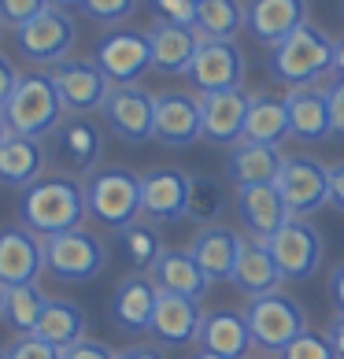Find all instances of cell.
<instances>
[{"mask_svg": "<svg viewBox=\"0 0 344 359\" xmlns=\"http://www.w3.org/2000/svg\"><path fill=\"white\" fill-rule=\"evenodd\" d=\"M85 215V185L74 175H63V170H45L34 185H26L19 193V219L37 237L78 230Z\"/></svg>", "mask_w": 344, "mask_h": 359, "instance_id": "cell-1", "label": "cell"}, {"mask_svg": "<svg viewBox=\"0 0 344 359\" xmlns=\"http://www.w3.org/2000/svg\"><path fill=\"white\" fill-rule=\"evenodd\" d=\"M4 118L11 126V134L19 137H34V141H48V134L56 130L63 118V100H60V89L52 82L48 71H30V74H19L15 89L4 108Z\"/></svg>", "mask_w": 344, "mask_h": 359, "instance_id": "cell-2", "label": "cell"}, {"mask_svg": "<svg viewBox=\"0 0 344 359\" xmlns=\"http://www.w3.org/2000/svg\"><path fill=\"white\" fill-rule=\"evenodd\" d=\"M333 52H337V41L322 26L303 22L300 30H293L285 41H277L270 48L267 63L277 82L296 89V86H315L326 71H333Z\"/></svg>", "mask_w": 344, "mask_h": 359, "instance_id": "cell-3", "label": "cell"}, {"mask_svg": "<svg viewBox=\"0 0 344 359\" xmlns=\"http://www.w3.org/2000/svg\"><path fill=\"white\" fill-rule=\"evenodd\" d=\"M85 208L89 219H97L108 230H123V226L141 219V175L126 167H97L85 175Z\"/></svg>", "mask_w": 344, "mask_h": 359, "instance_id": "cell-4", "label": "cell"}, {"mask_svg": "<svg viewBox=\"0 0 344 359\" xmlns=\"http://www.w3.org/2000/svg\"><path fill=\"white\" fill-rule=\"evenodd\" d=\"M104 267H108V245L85 226L45 237V271L60 282L82 285L100 278Z\"/></svg>", "mask_w": 344, "mask_h": 359, "instance_id": "cell-5", "label": "cell"}, {"mask_svg": "<svg viewBox=\"0 0 344 359\" xmlns=\"http://www.w3.org/2000/svg\"><path fill=\"white\" fill-rule=\"evenodd\" d=\"M104 156V126L92 115H67L48 134V163L63 175H92Z\"/></svg>", "mask_w": 344, "mask_h": 359, "instance_id": "cell-6", "label": "cell"}, {"mask_svg": "<svg viewBox=\"0 0 344 359\" xmlns=\"http://www.w3.org/2000/svg\"><path fill=\"white\" fill-rule=\"evenodd\" d=\"M245 318H248V330H252V341L267 352H282L289 341H296L303 330H308V311H303V304L296 297H289L285 289L248 300Z\"/></svg>", "mask_w": 344, "mask_h": 359, "instance_id": "cell-7", "label": "cell"}, {"mask_svg": "<svg viewBox=\"0 0 344 359\" xmlns=\"http://www.w3.org/2000/svg\"><path fill=\"white\" fill-rule=\"evenodd\" d=\"M78 41V26L67 15V8H45L37 19H30L26 26L15 30V45L30 63H45L52 71L56 63L71 60V48Z\"/></svg>", "mask_w": 344, "mask_h": 359, "instance_id": "cell-8", "label": "cell"}, {"mask_svg": "<svg viewBox=\"0 0 344 359\" xmlns=\"http://www.w3.org/2000/svg\"><path fill=\"white\" fill-rule=\"evenodd\" d=\"M277 193L293 219H308L319 208L329 204V167L315 156H285L282 175H277Z\"/></svg>", "mask_w": 344, "mask_h": 359, "instance_id": "cell-9", "label": "cell"}, {"mask_svg": "<svg viewBox=\"0 0 344 359\" xmlns=\"http://www.w3.org/2000/svg\"><path fill=\"white\" fill-rule=\"evenodd\" d=\"M104 123L108 130L126 141V144H141V141H152L156 137V93L134 86H115L104 100Z\"/></svg>", "mask_w": 344, "mask_h": 359, "instance_id": "cell-10", "label": "cell"}, {"mask_svg": "<svg viewBox=\"0 0 344 359\" xmlns=\"http://www.w3.org/2000/svg\"><path fill=\"white\" fill-rule=\"evenodd\" d=\"M267 248L285 282H303L322 263V233L308 219H289L282 230L267 237Z\"/></svg>", "mask_w": 344, "mask_h": 359, "instance_id": "cell-11", "label": "cell"}, {"mask_svg": "<svg viewBox=\"0 0 344 359\" xmlns=\"http://www.w3.org/2000/svg\"><path fill=\"white\" fill-rule=\"evenodd\" d=\"M48 74H52V82H56V89H60L63 108H67L71 115H92V111H100L104 100H108V93L115 89L111 78L97 67V60L71 56V60L56 63Z\"/></svg>", "mask_w": 344, "mask_h": 359, "instance_id": "cell-12", "label": "cell"}, {"mask_svg": "<svg viewBox=\"0 0 344 359\" xmlns=\"http://www.w3.org/2000/svg\"><path fill=\"white\" fill-rule=\"evenodd\" d=\"M189 189L193 175L181 167H156L141 175V215L152 226H170L189 215Z\"/></svg>", "mask_w": 344, "mask_h": 359, "instance_id": "cell-13", "label": "cell"}, {"mask_svg": "<svg viewBox=\"0 0 344 359\" xmlns=\"http://www.w3.org/2000/svg\"><path fill=\"white\" fill-rule=\"evenodd\" d=\"M92 60H97V67L108 74L115 86H134L137 78L152 67L149 34L118 26V30L104 34L100 41H97V48H92Z\"/></svg>", "mask_w": 344, "mask_h": 359, "instance_id": "cell-14", "label": "cell"}, {"mask_svg": "<svg viewBox=\"0 0 344 359\" xmlns=\"http://www.w3.org/2000/svg\"><path fill=\"white\" fill-rule=\"evenodd\" d=\"M185 78L196 86V93L241 89V82H245V52L237 48V41H200Z\"/></svg>", "mask_w": 344, "mask_h": 359, "instance_id": "cell-15", "label": "cell"}, {"mask_svg": "<svg viewBox=\"0 0 344 359\" xmlns=\"http://www.w3.org/2000/svg\"><path fill=\"white\" fill-rule=\"evenodd\" d=\"M45 274V237L30 226H0V285H30Z\"/></svg>", "mask_w": 344, "mask_h": 359, "instance_id": "cell-16", "label": "cell"}, {"mask_svg": "<svg viewBox=\"0 0 344 359\" xmlns=\"http://www.w3.org/2000/svg\"><path fill=\"white\" fill-rule=\"evenodd\" d=\"M200 137H204L200 97L181 89L156 93V141H163L167 149H189Z\"/></svg>", "mask_w": 344, "mask_h": 359, "instance_id": "cell-17", "label": "cell"}, {"mask_svg": "<svg viewBox=\"0 0 344 359\" xmlns=\"http://www.w3.org/2000/svg\"><path fill=\"white\" fill-rule=\"evenodd\" d=\"M248 97L245 89H226V93H200V123H204V137L211 144H226L233 149L245 137V123H248Z\"/></svg>", "mask_w": 344, "mask_h": 359, "instance_id": "cell-18", "label": "cell"}, {"mask_svg": "<svg viewBox=\"0 0 344 359\" xmlns=\"http://www.w3.org/2000/svg\"><path fill=\"white\" fill-rule=\"evenodd\" d=\"M156 300H160V285L152 282V274L130 271L111 297V323L123 334H144L152 326Z\"/></svg>", "mask_w": 344, "mask_h": 359, "instance_id": "cell-19", "label": "cell"}, {"mask_svg": "<svg viewBox=\"0 0 344 359\" xmlns=\"http://www.w3.org/2000/svg\"><path fill=\"white\" fill-rule=\"evenodd\" d=\"M200 323H204L200 300L178 297V292H160L149 334L160 341V344H170V348H185V344H193L196 337H200Z\"/></svg>", "mask_w": 344, "mask_h": 359, "instance_id": "cell-20", "label": "cell"}, {"mask_svg": "<svg viewBox=\"0 0 344 359\" xmlns=\"http://www.w3.org/2000/svg\"><path fill=\"white\" fill-rule=\"evenodd\" d=\"M237 215H241L248 237H256V241H267L293 219L277 185H237Z\"/></svg>", "mask_w": 344, "mask_h": 359, "instance_id": "cell-21", "label": "cell"}, {"mask_svg": "<svg viewBox=\"0 0 344 359\" xmlns=\"http://www.w3.org/2000/svg\"><path fill=\"white\" fill-rule=\"evenodd\" d=\"M196 344L215 355H226V359H248V352L256 348L252 341V330H248V318L241 308H215V311H204V323H200V337Z\"/></svg>", "mask_w": 344, "mask_h": 359, "instance_id": "cell-22", "label": "cell"}, {"mask_svg": "<svg viewBox=\"0 0 344 359\" xmlns=\"http://www.w3.org/2000/svg\"><path fill=\"white\" fill-rule=\"evenodd\" d=\"M308 22V0H248L245 4V26L256 41L277 45L293 30Z\"/></svg>", "mask_w": 344, "mask_h": 359, "instance_id": "cell-23", "label": "cell"}, {"mask_svg": "<svg viewBox=\"0 0 344 359\" xmlns=\"http://www.w3.org/2000/svg\"><path fill=\"white\" fill-rule=\"evenodd\" d=\"M144 34H149V48H152V71H160V74H185L189 71L196 48H200V34L193 26L156 19Z\"/></svg>", "mask_w": 344, "mask_h": 359, "instance_id": "cell-24", "label": "cell"}, {"mask_svg": "<svg viewBox=\"0 0 344 359\" xmlns=\"http://www.w3.org/2000/svg\"><path fill=\"white\" fill-rule=\"evenodd\" d=\"M241 241L245 237L237 230H230V226H222V222H211L193 237L189 252L196 256L200 271L211 278V282H230L233 267H237V256H241Z\"/></svg>", "mask_w": 344, "mask_h": 359, "instance_id": "cell-25", "label": "cell"}, {"mask_svg": "<svg viewBox=\"0 0 344 359\" xmlns=\"http://www.w3.org/2000/svg\"><path fill=\"white\" fill-rule=\"evenodd\" d=\"M289 108V134L300 141H326L333 137V123H329V97L319 86H296L285 93Z\"/></svg>", "mask_w": 344, "mask_h": 359, "instance_id": "cell-26", "label": "cell"}, {"mask_svg": "<svg viewBox=\"0 0 344 359\" xmlns=\"http://www.w3.org/2000/svg\"><path fill=\"white\" fill-rule=\"evenodd\" d=\"M230 282L245 292L248 300L256 297H267V292H277L285 285L282 271L270 256L267 241H256V237H245L241 241V256H237V267H233V278Z\"/></svg>", "mask_w": 344, "mask_h": 359, "instance_id": "cell-27", "label": "cell"}, {"mask_svg": "<svg viewBox=\"0 0 344 359\" xmlns=\"http://www.w3.org/2000/svg\"><path fill=\"white\" fill-rule=\"evenodd\" d=\"M282 163H285L282 144L237 141L226 156V175L237 185H274L282 175Z\"/></svg>", "mask_w": 344, "mask_h": 359, "instance_id": "cell-28", "label": "cell"}, {"mask_svg": "<svg viewBox=\"0 0 344 359\" xmlns=\"http://www.w3.org/2000/svg\"><path fill=\"white\" fill-rule=\"evenodd\" d=\"M152 282L160 285V292H178V297H189V300H200L211 278L200 271V263L189 248H163V256L152 263Z\"/></svg>", "mask_w": 344, "mask_h": 359, "instance_id": "cell-29", "label": "cell"}, {"mask_svg": "<svg viewBox=\"0 0 344 359\" xmlns=\"http://www.w3.org/2000/svg\"><path fill=\"white\" fill-rule=\"evenodd\" d=\"M45 163H48V144L45 141L11 134L0 144V185H11V189L22 193L26 185H34L45 175Z\"/></svg>", "mask_w": 344, "mask_h": 359, "instance_id": "cell-30", "label": "cell"}, {"mask_svg": "<svg viewBox=\"0 0 344 359\" xmlns=\"http://www.w3.org/2000/svg\"><path fill=\"white\" fill-rule=\"evenodd\" d=\"M289 137V108L285 97L274 93H256L248 104V123L241 141H259V144H282Z\"/></svg>", "mask_w": 344, "mask_h": 359, "instance_id": "cell-31", "label": "cell"}, {"mask_svg": "<svg viewBox=\"0 0 344 359\" xmlns=\"http://www.w3.org/2000/svg\"><path fill=\"white\" fill-rule=\"evenodd\" d=\"M34 337L56 344V348H71V344H78L85 337V311L74 300H48Z\"/></svg>", "mask_w": 344, "mask_h": 359, "instance_id": "cell-32", "label": "cell"}, {"mask_svg": "<svg viewBox=\"0 0 344 359\" xmlns=\"http://www.w3.org/2000/svg\"><path fill=\"white\" fill-rule=\"evenodd\" d=\"M48 300L52 297L37 282L11 285V289H4V311H0V318H4L19 337H26V334H34V330H37V323H41V315L48 308Z\"/></svg>", "mask_w": 344, "mask_h": 359, "instance_id": "cell-33", "label": "cell"}, {"mask_svg": "<svg viewBox=\"0 0 344 359\" xmlns=\"http://www.w3.org/2000/svg\"><path fill=\"white\" fill-rule=\"evenodd\" d=\"M115 252L123 256L134 271H152V263L163 256V237L152 222H130L123 230H115Z\"/></svg>", "mask_w": 344, "mask_h": 359, "instance_id": "cell-34", "label": "cell"}, {"mask_svg": "<svg viewBox=\"0 0 344 359\" xmlns=\"http://www.w3.org/2000/svg\"><path fill=\"white\" fill-rule=\"evenodd\" d=\"M196 34L200 41H233L245 30V4L241 0H204L196 8Z\"/></svg>", "mask_w": 344, "mask_h": 359, "instance_id": "cell-35", "label": "cell"}, {"mask_svg": "<svg viewBox=\"0 0 344 359\" xmlns=\"http://www.w3.org/2000/svg\"><path fill=\"white\" fill-rule=\"evenodd\" d=\"M226 185H222L215 175H196L193 178V189H189V215L185 219H193V222H219L222 219V211H226Z\"/></svg>", "mask_w": 344, "mask_h": 359, "instance_id": "cell-36", "label": "cell"}, {"mask_svg": "<svg viewBox=\"0 0 344 359\" xmlns=\"http://www.w3.org/2000/svg\"><path fill=\"white\" fill-rule=\"evenodd\" d=\"M277 359H337L333 344H329L326 334H315V330H303L296 341H289Z\"/></svg>", "mask_w": 344, "mask_h": 359, "instance_id": "cell-37", "label": "cell"}, {"mask_svg": "<svg viewBox=\"0 0 344 359\" xmlns=\"http://www.w3.org/2000/svg\"><path fill=\"white\" fill-rule=\"evenodd\" d=\"M141 0H82V8L89 19H97V22H108V26H118V22H126L130 15L137 11Z\"/></svg>", "mask_w": 344, "mask_h": 359, "instance_id": "cell-38", "label": "cell"}, {"mask_svg": "<svg viewBox=\"0 0 344 359\" xmlns=\"http://www.w3.org/2000/svg\"><path fill=\"white\" fill-rule=\"evenodd\" d=\"M4 352H8V359H63V348H56V344H48L34 334L19 337L15 344H8Z\"/></svg>", "mask_w": 344, "mask_h": 359, "instance_id": "cell-39", "label": "cell"}, {"mask_svg": "<svg viewBox=\"0 0 344 359\" xmlns=\"http://www.w3.org/2000/svg\"><path fill=\"white\" fill-rule=\"evenodd\" d=\"M45 8H48V0H0V19H4V26L19 30V26L41 15Z\"/></svg>", "mask_w": 344, "mask_h": 359, "instance_id": "cell-40", "label": "cell"}, {"mask_svg": "<svg viewBox=\"0 0 344 359\" xmlns=\"http://www.w3.org/2000/svg\"><path fill=\"white\" fill-rule=\"evenodd\" d=\"M156 15L163 22H178V26H196V0H152Z\"/></svg>", "mask_w": 344, "mask_h": 359, "instance_id": "cell-41", "label": "cell"}, {"mask_svg": "<svg viewBox=\"0 0 344 359\" xmlns=\"http://www.w3.org/2000/svg\"><path fill=\"white\" fill-rule=\"evenodd\" d=\"M63 359H115V352L108 344L92 341V337H82L78 344H71V348H63Z\"/></svg>", "mask_w": 344, "mask_h": 359, "instance_id": "cell-42", "label": "cell"}, {"mask_svg": "<svg viewBox=\"0 0 344 359\" xmlns=\"http://www.w3.org/2000/svg\"><path fill=\"white\" fill-rule=\"evenodd\" d=\"M329 97V123H333V134L344 137V82H333L326 89Z\"/></svg>", "mask_w": 344, "mask_h": 359, "instance_id": "cell-43", "label": "cell"}, {"mask_svg": "<svg viewBox=\"0 0 344 359\" xmlns=\"http://www.w3.org/2000/svg\"><path fill=\"white\" fill-rule=\"evenodd\" d=\"M15 82H19V71H15V63H11L4 52H0V108L8 104V97H11V89H15Z\"/></svg>", "mask_w": 344, "mask_h": 359, "instance_id": "cell-44", "label": "cell"}, {"mask_svg": "<svg viewBox=\"0 0 344 359\" xmlns=\"http://www.w3.org/2000/svg\"><path fill=\"white\" fill-rule=\"evenodd\" d=\"M329 304H333V311L344 315V263H337L333 271H329Z\"/></svg>", "mask_w": 344, "mask_h": 359, "instance_id": "cell-45", "label": "cell"}, {"mask_svg": "<svg viewBox=\"0 0 344 359\" xmlns=\"http://www.w3.org/2000/svg\"><path fill=\"white\" fill-rule=\"evenodd\" d=\"M329 204L337 211H344V159L329 167Z\"/></svg>", "mask_w": 344, "mask_h": 359, "instance_id": "cell-46", "label": "cell"}, {"mask_svg": "<svg viewBox=\"0 0 344 359\" xmlns=\"http://www.w3.org/2000/svg\"><path fill=\"white\" fill-rule=\"evenodd\" d=\"M115 359H163V352L152 348V344H134V348L115 352Z\"/></svg>", "mask_w": 344, "mask_h": 359, "instance_id": "cell-47", "label": "cell"}, {"mask_svg": "<svg viewBox=\"0 0 344 359\" xmlns=\"http://www.w3.org/2000/svg\"><path fill=\"white\" fill-rule=\"evenodd\" d=\"M326 337H329V344H333V352H337V359H344V315H337L333 323H329V330H326Z\"/></svg>", "mask_w": 344, "mask_h": 359, "instance_id": "cell-48", "label": "cell"}, {"mask_svg": "<svg viewBox=\"0 0 344 359\" xmlns=\"http://www.w3.org/2000/svg\"><path fill=\"white\" fill-rule=\"evenodd\" d=\"M333 74L337 82H344V41H337V52H333Z\"/></svg>", "mask_w": 344, "mask_h": 359, "instance_id": "cell-49", "label": "cell"}, {"mask_svg": "<svg viewBox=\"0 0 344 359\" xmlns=\"http://www.w3.org/2000/svg\"><path fill=\"white\" fill-rule=\"evenodd\" d=\"M11 137V126H8V118H4V111H0V144H4Z\"/></svg>", "mask_w": 344, "mask_h": 359, "instance_id": "cell-50", "label": "cell"}, {"mask_svg": "<svg viewBox=\"0 0 344 359\" xmlns=\"http://www.w3.org/2000/svg\"><path fill=\"white\" fill-rule=\"evenodd\" d=\"M193 359H226V355H215V352H207V348H196Z\"/></svg>", "mask_w": 344, "mask_h": 359, "instance_id": "cell-51", "label": "cell"}, {"mask_svg": "<svg viewBox=\"0 0 344 359\" xmlns=\"http://www.w3.org/2000/svg\"><path fill=\"white\" fill-rule=\"evenodd\" d=\"M52 8H71V4H82V0H48Z\"/></svg>", "mask_w": 344, "mask_h": 359, "instance_id": "cell-52", "label": "cell"}, {"mask_svg": "<svg viewBox=\"0 0 344 359\" xmlns=\"http://www.w3.org/2000/svg\"><path fill=\"white\" fill-rule=\"evenodd\" d=\"M0 311H4V285H0Z\"/></svg>", "mask_w": 344, "mask_h": 359, "instance_id": "cell-53", "label": "cell"}, {"mask_svg": "<svg viewBox=\"0 0 344 359\" xmlns=\"http://www.w3.org/2000/svg\"><path fill=\"white\" fill-rule=\"evenodd\" d=\"M0 37H4V19H0Z\"/></svg>", "mask_w": 344, "mask_h": 359, "instance_id": "cell-54", "label": "cell"}, {"mask_svg": "<svg viewBox=\"0 0 344 359\" xmlns=\"http://www.w3.org/2000/svg\"><path fill=\"white\" fill-rule=\"evenodd\" d=\"M0 359H8V352H4V348H0Z\"/></svg>", "mask_w": 344, "mask_h": 359, "instance_id": "cell-55", "label": "cell"}, {"mask_svg": "<svg viewBox=\"0 0 344 359\" xmlns=\"http://www.w3.org/2000/svg\"><path fill=\"white\" fill-rule=\"evenodd\" d=\"M196 4H204V0H196Z\"/></svg>", "mask_w": 344, "mask_h": 359, "instance_id": "cell-56", "label": "cell"}]
</instances>
